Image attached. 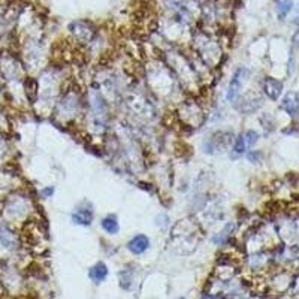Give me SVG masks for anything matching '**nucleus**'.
I'll list each match as a JSON object with an SVG mask.
<instances>
[{"label": "nucleus", "mask_w": 299, "mask_h": 299, "mask_svg": "<svg viewBox=\"0 0 299 299\" xmlns=\"http://www.w3.org/2000/svg\"><path fill=\"white\" fill-rule=\"evenodd\" d=\"M248 79H250V71L244 66H240L233 72V76L229 82V87L226 92V99L232 103L237 99H240V96H243L244 85L247 84Z\"/></svg>", "instance_id": "nucleus-2"}, {"label": "nucleus", "mask_w": 299, "mask_h": 299, "mask_svg": "<svg viewBox=\"0 0 299 299\" xmlns=\"http://www.w3.org/2000/svg\"><path fill=\"white\" fill-rule=\"evenodd\" d=\"M232 151L235 153V154H244L245 151H247V147H245V141H244V136L243 135H238L237 138H235V141H233V145H232Z\"/></svg>", "instance_id": "nucleus-10"}, {"label": "nucleus", "mask_w": 299, "mask_h": 299, "mask_svg": "<svg viewBox=\"0 0 299 299\" xmlns=\"http://www.w3.org/2000/svg\"><path fill=\"white\" fill-rule=\"evenodd\" d=\"M156 224L160 227V229H166L169 226V217L168 214H163V212H160V214L156 217Z\"/></svg>", "instance_id": "nucleus-12"}, {"label": "nucleus", "mask_w": 299, "mask_h": 299, "mask_svg": "<svg viewBox=\"0 0 299 299\" xmlns=\"http://www.w3.org/2000/svg\"><path fill=\"white\" fill-rule=\"evenodd\" d=\"M243 136H244V141H245V147H247V150L253 148L256 144H258V141H259V133H258V132H254V131H247L245 133H243Z\"/></svg>", "instance_id": "nucleus-11"}, {"label": "nucleus", "mask_w": 299, "mask_h": 299, "mask_svg": "<svg viewBox=\"0 0 299 299\" xmlns=\"http://www.w3.org/2000/svg\"><path fill=\"white\" fill-rule=\"evenodd\" d=\"M281 106L283 110L290 114V115H296L298 111H299V97L296 93H287L281 102Z\"/></svg>", "instance_id": "nucleus-8"}, {"label": "nucleus", "mask_w": 299, "mask_h": 299, "mask_svg": "<svg viewBox=\"0 0 299 299\" xmlns=\"http://www.w3.org/2000/svg\"><path fill=\"white\" fill-rule=\"evenodd\" d=\"M233 141H235L233 133L227 131H219L204 141L202 148L206 154H219V153L227 151L229 148H232Z\"/></svg>", "instance_id": "nucleus-1"}, {"label": "nucleus", "mask_w": 299, "mask_h": 299, "mask_svg": "<svg viewBox=\"0 0 299 299\" xmlns=\"http://www.w3.org/2000/svg\"><path fill=\"white\" fill-rule=\"evenodd\" d=\"M71 220L76 226H84L87 227L93 223L94 220V212L92 206H78L71 216Z\"/></svg>", "instance_id": "nucleus-4"}, {"label": "nucleus", "mask_w": 299, "mask_h": 299, "mask_svg": "<svg viewBox=\"0 0 299 299\" xmlns=\"http://www.w3.org/2000/svg\"><path fill=\"white\" fill-rule=\"evenodd\" d=\"M237 232V223L235 222H227L217 233L212 235L211 241L214 243L216 245H227L232 240H233V235Z\"/></svg>", "instance_id": "nucleus-3"}, {"label": "nucleus", "mask_w": 299, "mask_h": 299, "mask_svg": "<svg viewBox=\"0 0 299 299\" xmlns=\"http://www.w3.org/2000/svg\"><path fill=\"white\" fill-rule=\"evenodd\" d=\"M150 245H151V241H150V238L147 237V235L138 233L129 243H127V250H129L135 256H141L150 248Z\"/></svg>", "instance_id": "nucleus-5"}, {"label": "nucleus", "mask_w": 299, "mask_h": 299, "mask_svg": "<svg viewBox=\"0 0 299 299\" xmlns=\"http://www.w3.org/2000/svg\"><path fill=\"white\" fill-rule=\"evenodd\" d=\"M89 277L90 280L94 281V283H102L106 277H108V266H106V263L103 262H97L94 263L90 269H89Z\"/></svg>", "instance_id": "nucleus-7"}, {"label": "nucleus", "mask_w": 299, "mask_h": 299, "mask_svg": "<svg viewBox=\"0 0 299 299\" xmlns=\"http://www.w3.org/2000/svg\"><path fill=\"white\" fill-rule=\"evenodd\" d=\"M178 299H184V298H178Z\"/></svg>", "instance_id": "nucleus-14"}, {"label": "nucleus", "mask_w": 299, "mask_h": 299, "mask_svg": "<svg viewBox=\"0 0 299 299\" xmlns=\"http://www.w3.org/2000/svg\"><path fill=\"white\" fill-rule=\"evenodd\" d=\"M100 227L103 229V232H106L108 235H117L120 232V223L117 216L110 214L100 220Z\"/></svg>", "instance_id": "nucleus-9"}, {"label": "nucleus", "mask_w": 299, "mask_h": 299, "mask_svg": "<svg viewBox=\"0 0 299 299\" xmlns=\"http://www.w3.org/2000/svg\"><path fill=\"white\" fill-rule=\"evenodd\" d=\"M262 89L265 92V94L272 99V100H277L280 97L281 92H283V84L279 81V79H275V78H265L263 82H262Z\"/></svg>", "instance_id": "nucleus-6"}, {"label": "nucleus", "mask_w": 299, "mask_h": 299, "mask_svg": "<svg viewBox=\"0 0 299 299\" xmlns=\"http://www.w3.org/2000/svg\"><path fill=\"white\" fill-rule=\"evenodd\" d=\"M54 191H56V188H54V186H47V187H44L40 190V196L42 198H53V195H54Z\"/></svg>", "instance_id": "nucleus-13"}]
</instances>
